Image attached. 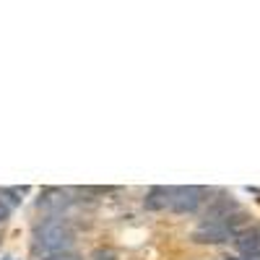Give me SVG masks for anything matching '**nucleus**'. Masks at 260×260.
Masks as SVG:
<instances>
[{
  "mask_svg": "<svg viewBox=\"0 0 260 260\" xmlns=\"http://www.w3.org/2000/svg\"><path fill=\"white\" fill-rule=\"evenodd\" d=\"M76 234L62 219H50L34 229V255L47 257V255H60L71 252Z\"/></svg>",
  "mask_w": 260,
  "mask_h": 260,
  "instance_id": "nucleus-1",
  "label": "nucleus"
},
{
  "mask_svg": "<svg viewBox=\"0 0 260 260\" xmlns=\"http://www.w3.org/2000/svg\"><path fill=\"white\" fill-rule=\"evenodd\" d=\"M206 190L203 187H175V201H172V211L175 213H192L198 211L201 203L206 201L203 198Z\"/></svg>",
  "mask_w": 260,
  "mask_h": 260,
  "instance_id": "nucleus-2",
  "label": "nucleus"
},
{
  "mask_svg": "<svg viewBox=\"0 0 260 260\" xmlns=\"http://www.w3.org/2000/svg\"><path fill=\"white\" fill-rule=\"evenodd\" d=\"M192 240L198 245H224V242L232 240V234L224 229L221 221H203L192 232Z\"/></svg>",
  "mask_w": 260,
  "mask_h": 260,
  "instance_id": "nucleus-3",
  "label": "nucleus"
},
{
  "mask_svg": "<svg viewBox=\"0 0 260 260\" xmlns=\"http://www.w3.org/2000/svg\"><path fill=\"white\" fill-rule=\"evenodd\" d=\"M234 211H240V206H237L232 198H226V195H219V198H211V203L203 213V221H224Z\"/></svg>",
  "mask_w": 260,
  "mask_h": 260,
  "instance_id": "nucleus-4",
  "label": "nucleus"
},
{
  "mask_svg": "<svg viewBox=\"0 0 260 260\" xmlns=\"http://www.w3.org/2000/svg\"><path fill=\"white\" fill-rule=\"evenodd\" d=\"M172 201H175V187H164V185H156L151 187L143 206L148 211H164V208H172Z\"/></svg>",
  "mask_w": 260,
  "mask_h": 260,
  "instance_id": "nucleus-5",
  "label": "nucleus"
},
{
  "mask_svg": "<svg viewBox=\"0 0 260 260\" xmlns=\"http://www.w3.org/2000/svg\"><path fill=\"white\" fill-rule=\"evenodd\" d=\"M234 247L240 250V255L260 257V226H252V229H247L245 234L234 237Z\"/></svg>",
  "mask_w": 260,
  "mask_h": 260,
  "instance_id": "nucleus-6",
  "label": "nucleus"
},
{
  "mask_svg": "<svg viewBox=\"0 0 260 260\" xmlns=\"http://www.w3.org/2000/svg\"><path fill=\"white\" fill-rule=\"evenodd\" d=\"M221 224H224V229L232 234V242H234V237H240V234H245L247 229H252V216L245 213V211H234L232 216H226Z\"/></svg>",
  "mask_w": 260,
  "mask_h": 260,
  "instance_id": "nucleus-7",
  "label": "nucleus"
},
{
  "mask_svg": "<svg viewBox=\"0 0 260 260\" xmlns=\"http://www.w3.org/2000/svg\"><path fill=\"white\" fill-rule=\"evenodd\" d=\"M39 260H78L76 252H60V255H47V257H39Z\"/></svg>",
  "mask_w": 260,
  "mask_h": 260,
  "instance_id": "nucleus-8",
  "label": "nucleus"
},
{
  "mask_svg": "<svg viewBox=\"0 0 260 260\" xmlns=\"http://www.w3.org/2000/svg\"><path fill=\"white\" fill-rule=\"evenodd\" d=\"M94 260H115V252L112 250H96L94 252Z\"/></svg>",
  "mask_w": 260,
  "mask_h": 260,
  "instance_id": "nucleus-9",
  "label": "nucleus"
},
{
  "mask_svg": "<svg viewBox=\"0 0 260 260\" xmlns=\"http://www.w3.org/2000/svg\"><path fill=\"white\" fill-rule=\"evenodd\" d=\"M8 213H11V208H8L3 201H0V224H3V221L8 219Z\"/></svg>",
  "mask_w": 260,
  "mask_h": 260,
  "instance_id": "nucleus-10",
  "label": "nucleus"
},
{
  "mask_svg": "<svg viewBox=\"0 0 260 260\" xmlns=\"http://www.w3.org/2000/svg\"><path fill=\"white\" fill-rule=\"evenodd\" d=\"M229 260H260V257H247V255H237V257H229Z\"/></svg>",
  "mask_w": 260,
  "mask_h": 260,
  "instance_id": "nucleus-11",
  "label": "nucleus"
}]
</instances>
